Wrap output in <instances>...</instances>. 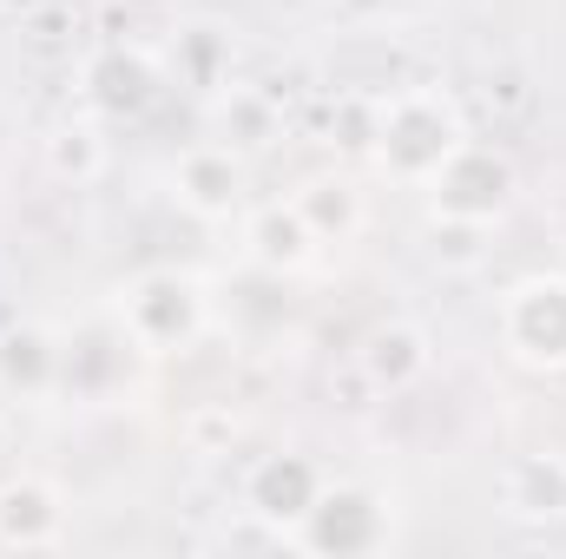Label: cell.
Segmentation results:
<instances>
[{
	"mask_svg": "<svg viewBox=\"0 0 566 559\" xmlns=\"http://www.w3.org/2000/svg\"><path fill=\"white\" fill-rule=\"evenodd\" d=\"M474 139L461 99L448 86H402L376 106V126H369V158L389 184L402 191H428L441 178V165Z\"/></svg>",
	"mask_w": 566,
	"mask_h": 559,
	"instance_id": "6da1fadb",
	"label": "cell"
},
{
	"mask_svg": "<svg viewBox=\"0 0 566 559\" xmlns=\"http://www.w3.org/2000/svg\"><path fill=\"white\" fill-rule=\"evenodd\" d=\"M113 316L126 323V336L151 362H171V356L205 342V329H211V283L198 271H171V264L165 271H139L133 283H119Z\"/></svg>",
	"mask_w": 566,
	"mask_h": 559,
	"instance_id": "7a4b0ae2",
	"label": "cell"
},
{
	"mask_svg": "<svg viewBox=\"0 0 566 559\" xmlns=\"http://www.w3.org/2000/svg\"><path fill=\"white\" fill-rule=\"evenodd\" d=\"M396 547V494L376 481H323L316 507L296 520L290 553L310 559H369Z\"/></svg>",
	"mask_w": 566,
	"mask_h": 559,
	"instance_id": "3957f363",
	"label": "cell"
},
{
	"mask_svg": "<svg viewBox=\"0 0 566 559\" xmlns=\"http://www.w3.org/2000/svg\"><path fill=\"white\" fill-rule=\"evenodd\" d=\"M494 329L527 376H566V271H527L501 289Z\"/></svg>",
	"mask_w": 566,
	"mask_h": 559,
	"instance_id": "277c9868",
	"label": "cell"
},
{
	"mask_svg": "<svg viewBox=\"0 0 566 559\" xmlns=\"http://www.w3.org/2000/svg\"><path fill=\"white\" fill-rule=\"evenodd\" d=\"M514 191H521V171L507 151L468 139L441 178L428 184V224H461V231H494L507 211H514Z\"/></svg>",
	"mask_w": 566,
	"mask_h": 559,
	"instance_id": "5b68a950",
	"label": "cell"
},
{
	"mask_svg": "<svg viewBox=\"0 0 566 559\" xmlns=\"http://www.w3.org/2000/svg\"><path fill=\"white\" fill-rule=\"evenodd\" d=\"M165 191H171V204L185 218L224 224V218H244V204H251V165H244V151H231L224 139L191 145V151H178L165 165Z\"/></svg>",
	"mask_w": 566,
	"mask_h": 559,
	"instance_id": "8992f818",
	"label": "cell"
},
{
	"mask_svg": "<svg viewBox=\"0 0 566 559\" xmlns=\"http://www.w3.org/2000/svg\"><path fill=\"white\" fill-rule=\"evenodd\" d=\"M151 362L139 342L126 336V323H86L66 336V376H60V395L66 402H126V389L139 382V369Z\"/></svg>",
	"mask_w": 566,
	"mask_h": 559,
	"instance_id": "52a82bcc",
	"label": "cell"
},
{
	"mask_svg": "<svg viewBox=\"0 0 566 559\" xmlns=\"http://www.w3.org/2000/svg\"><path fill=\"white\" fill-rule=\"evenodd\" d=\"M158 93H165V66L145 46H99L80 60V106L99 113L106 126L145 119L158 106Z\"/></svg>",
	"mask_w": 566,
	"mask_h": 559,
	"instance_id": "ba28073f",
	"label": "cell"
},
{
	"mask_svg": "<svg viewBox=\"0 0 566 559\" xmlns=\"http://www.w3.org/2000/svg\"><path fill=\"white\" fill-rule=\"evenodd\" d=\"M323 481H329V474H323V467H316L303 447L258 454V461H251V474H244V520L271 527L283 547H290V534H296V520L316 507Z\"/></svg>",
	"mask_w": 566,
	"mask_h": 559,
	"instance_id": "9c48e42d",
	"label": "cell"
},
{
	"mask_svg": "<svg viewBox=\"0 0 566 559\" xmlns=\"http://www.w3.org/2000/svg\"><path fill=\"white\" fill-rule=\"evenodd\" d=\"M73 540V500L53 474L0 481V553H60Z\"/></svg>",
	"mask_w": 566,
	"mask_h": 559,
	"instance_id": "30bf717a",
	"label": "cell"
},
{
	"mask_svg": "<svg viewBox=\"0 0 566 559\" xmlns=\"http://www.w3.org/2000/svg\"><path fill=\"white\" fill-rule=\"evenodd\" d=\"M316 257H323V244H316L310 218L296 211V198L244 204V264L258 277L290 283V277H303V271H316Z\"/></svg>",
	"mask_w": 566,
	"mask_h": 559,
	"instance_id": "8fae6325",
	"label": "cell"
},
{
	"mask_svg": "<svg viewBox=\"0 0 566 559\" xmlns=\"http://www.w3.org/2000/svg\"><path fill=\"white\" fill-rule=\"evenodd\" d=\"M66 376V336L53 323H7L0 329V395L7 402H53Z\"/></svg>",
	"mask_w": 566,
	"mask_h": 559,
	"instance_id": "7c38bea8",
	"label": "cell"
},
{
	"mask_svg": "<svg viewBox=\"0 0 566 559\" xmlns=\"http://www.w3.org/2000/svg\"><path fill=\"white\" fill-rule=\"evenodd\" d=\"M356 369H363L369 389H382V395H409L428 369H434V336H428V323H416V316H389V323H376V329L356 342Z\"/></svg>",
	"mask_w": 566,
	"mask_h": 559,
	"instance_id": "4fadbf2b",
	"label": "cell"
},
{
	"mask_svg": "<svg viewBox=\"0 0 566 559\" xmlns=\"http://www.w3.org/2000/svg\"><path fill=\"white\" fill-rule=\"evenodd\" d=\"M494 507L514 527H554V520H566V454H554V447L514 454L501 467V481H494Z\"/></svg>",
	"mask_w": 566,
	"mask_h": 559,
	"instance_id": "5bb4252c",
	"label": "cell"
},
{
	"mask_svg": "<svg viewBox=\"0 0 566 559\" xmlns=\"http://www.w3.org/2000/svg\"><path fill=\"white\" fill-rule=\"evenodd\" d=\"M290 198H296V211L310 218V231H316L323 251H329V244H356V238L369 231V198H363V184L343 178V171H316V178H303Z\"/></svg>",
	"mask_w": 566,
	"mask_h": 559,
	"instance_id": "9a60e30c",
	"label": "cell"
},
{
	"mask_svg": "<svg viewBox=\"0 0 566 559\" xmlns=\"http://www.w3.org/2000/svg\"><path fill=\"white\" fill-rule=\"evenodd\" d=\"M46 171L60 178V184H73V191H86V184H99L106 171H113V139H106V119L99 113H66V119H53L46 126Z\"/></svg>",
	"mask_w": 566,
	"mask_h": 559,
	"instance_id": "2e32d148",
	"label": "cell"
},
{
	"mask_svg": "<svg viewBox=\"0 0 566 559\" xmlns=\"http://www.w3.org/2000/svg\"><path fill=\"white\" fill-rule=\"evenodd\" d=\"M171 73L191 86V93H218V86H231V73H238V33L224 27V20H185L178 33H171Z\"/></svg>",
	"mask_w": 566,
	"mask_h": 559,
	"instance_id": "e0dca14e",
	"label": "cell"
},
{
	"mask_svg": "<svg viewBox=\"0 0 566 559\" xmlns=\"http://www.w3.org/2000/svg\"><path fill=\"white\" fill-rule=\"evenodd\" d=\"M211 119H218V139L231 151H264V145L283 139V113L264 86H238V80L218 86L211 93Z\"/></svg>",
	"mask_w": 566,
	"mask_h": 559,
	"instance_id": "ac0fdd59",
	"label": "cell"
},
{
	"mask_svg": "<svg viewBox=\"0 0 566 559\" xmlns=\"http://www.w3.org/2000/svg\"><path fill=\"white\" fill-rule=\"evenodd\" d=\"M547 231H554V244H560V257H566V184L554 191V204H547Z\"/></svg>",
	"mask_w": 566,
	"mask_h": 559,
	"instance_id": "d6986e66",
	"label": "cell"
},
{
	"mask_svg": "<svg viewBox=\"0 0 566 559\" xmlns=\"http://www.w3.org/2000/svg\"><path fill=\"white\" fill-rule=\"evenodd\" d=\"M0 454H7V415H0Z\"/></svg>",
	"mask_w": 566,
	"mask_h": 559,
	"instance_id": "ffe728a7",
	"label": "cell"
}]
</instances>
